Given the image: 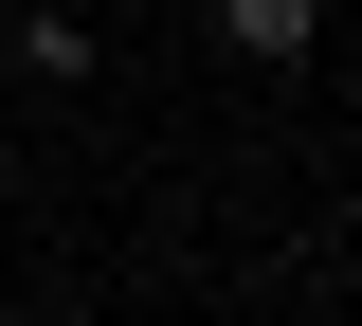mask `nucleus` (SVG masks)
<instances>
[{"label":"nucleus","mask_w":362,"mask_h":326,"mask_svg":"<svg viewBox=\"0 0 362 326\" xmlns=\"http://www.w3.org/2000/svg\"><path fill=\"white\" fill-rule=\"evenodd\" d=\"M308 18H326V0H218V37H235V54H308Z\"/></svg>","instance_id":"nucleus-1"}]
</instances>
